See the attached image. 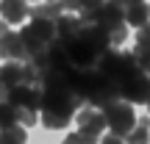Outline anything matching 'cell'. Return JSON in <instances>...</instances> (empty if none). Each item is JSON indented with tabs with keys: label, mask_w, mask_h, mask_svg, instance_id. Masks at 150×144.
Instances as JSON below:
<instances>
[{
	"label": "cell",
	"mask_w": 150,
	"mask_h": 144,
	"mask_svg": "<svg viewBox=\"0 0 150 144\" xmlns=\"http://www.w3.org/2000/svg\"><path fill=\"white\" fill-rule=\"evenodd\" d=\"M72 89H75V94L83 103H89L92 108H103V105H108V103L120 100L117 83L103 78L97 70H78V75H75V80H72Z\"/></svg>",
	"instance_id": "6da1fadb"
},
{
	"label": "cell",
	"mask_w": 150,
	"mask_h": 144,
	"mask_svg": "<svg viewBox=\"0 0 150 144\" xmlns=\"http://www.w3.org/2000/svg\"><path fill=\"white\" fill-rule=\"evenodd\" d=\"M95 64L100 67L97 72H100L103 78H108L111 83H122V80L139 75V67H136L134 53H111V50H106Z\"/></svg>",
	"instance_id": "7a4b0ae2"
},
{
	"label": "cell",
	"mask_w": 150,
	"mask_h": 144,
	"mask_svg": "<svg viewBox=\"0 0 150 144\" xmlns=\"http://www.w3.org/2000/svg\"><path fill=\"white\" fill-rule=\"evenodd\" d=\"M103 119H106V128L114 136H125L136 125V114L131 108V103H120V100L103 105Z\"/></svg>",
	"instance_id": "3957f363"
},
{
	"label": "cell",
	"mask_w": 150,
	"mask_h": 144,
	"mask_svg": "<svg viewBox=\"0 0 150 144\" xmlns=\"http://www.w3.org/2000/svg\"><path fill=\"white\" fill-rule=\"evenodd\" d=\"M106 130V119H103V111H95V108H78V136L83 139V144H100V133Z\"/></svg>",
	"instance_id": "277c9868"
},
{
	"label": "cell",
	"mask_w": 150,
	"mask_h": 144,
	"mask_svg": "<svg viewBox=\"0 0 150 144\" xmlns=\"http://www.w3.org/2000/svg\"><path fill=\"white\" fill-rule=\"evenodd\" d=\"M0 100L11 103V105L17 108H31V111H39V103H42V91L36 89V86H0Z\"/></svg>",
	"instance_id": "5b68a950"
},
{
	"label": "cell",
	"mask_w": 150,
	"mask_h": 144,
	"mask_svg": "<svg viewBox=\"0 0 150 144\" xmlns=\"http://www.w3.org/2000/svg\"><path fill=\"white\" fill-rule=\"evenodd\" d=\"M75 36L83 42V47L89 50L95 58H100V55L106 53L108 47H111V42H108V33L103 31L100 25H95V22H86V20H81V31L75 33Z\"/></svg>",
	"instance_id": "8992f818"
},
{
	"label": "cell",
	"mask_w": 150,
	"mask_h": 144,
	"mask_svg": "<svg viewBox=\"0 0 150 144\" xmlns=\"http://www.w3.org/2000/svg\"><path fill=\"white\" fill-rule=\"evenodd\" d=\"M59 47L64 50L67 61L75 67V70H92L95 67V55L89 53V50L83 47V42H81L78 36H67V39H59Z\"/></svg>",
	"instance_id": "52a82bcc"
},
{
	"label": "cell",
	"mask_w": 150,
	"mask_h": 144,
	"mask_svg": "<svg viewBox=\"0 0 150 144\" xmlns=\"http://www.w3.org/2000/svg\"><path fill=\"white\" fill-rule=\"evenodd\" d=\"M95 25H100L108 36L117 33V31H125V11H122V6H117L114 0L103 3L100 11L95 14Z\"/></svg>",
	"instance_id": "ba28073f"
},
{
	"label": "cell",
	"mask_w": 150,
	"mask_h": 144,
	"mask_svg": "<svg viewBox=\"0 0 150 144\" xmlns=\"http://www.w3.org/2000/svg\"><path fill=\"white\" fill-rule=\"evenodd\" d=\"M147 86H150V78L145 72H139L134 78L117 83V91H120V97H125V103L134 105V103H145L147 100Z\"/></svg>",
	"instance_id": "9c48e42d"
},
{
	"label": "cell",
	"mask_w": 150,
	"mask_h": 144,
	"mask_svg": "<svg viewBox=\"0 0 150 144\" xmlns=\"http://www.w3.org/2000/svg\"><path fill=\"white\" fill-rule=\"evenodd\" d=\"M0 55H3L6 61H25V47H22V39L20 33H6V36H0Z\"/></svg>",
	"instance_id": "30bf717a"
},
{
	"label": "cell",
	"mask_w": 150,
	"mask_h": 144,
	"mask_svg": "<svg viewBox=\"0 0 150 144\" xmlns=\"http://www.w3.org/2000/svg\"><path fill=\"white\" fill-rule=\"evenodd\" d=\"M0 14L8 25H14V22H22L28 17V6L25 0H0Z\"/></svg>",
	"instance_id": "8fae6325"
},
{
	"label": "cell",
	"mask_w": 150,
	"mask_h": 144,
	"mask_svg": "<svg viewBox=\"0 0 150 144\" xmlns=\"http://www.w3.org/2000/svg\"><path fill=\"white\" fill-rule=\"evenodd\" d=\"M28 17H31V20H50V22H56L61 17V6H59V0L36 3L33 8H28Z\"/></svg>",
	"instance_id": "7c38bea8"
},
{
	"label": "cell",
	"mask_w": 150,
	"mask_h": 144,
	"mask_svg": "<svg viewBox=\"0 0 150 144\" xmlns=\"http://www.w3.org/2000/svg\"><path fill=\"white\" fill-rule=\"evenodd\" d=\"M22 83V61H6L0 67V86H20Z\"/></svg>",
	"instance_id": "4fadbf2b"
},
{
	"label": "cell",
	"mask_w": 150,
	"mask_h": 144,
	"mask_svg": "<svg viewBox=\"0 0 150 144\" xmlns=\"http://www.w3.org/2000/svg\"><path fill=\"white\" fill-rule=\"evenodd\" d=\"M125 22H131V25H136V28L147 25V22H150V6L145 3V0L128 6V8H125Z\"/></svg>",
	"instance_id": "5bb4252c"
},
{
	"label": "cell",
	"mask_w": 150,
	"mask_h": 144,
	"mask_svg": "<svg viewBox=\"0 0 150 144\" xmlns=\"http://www.w3.org/2000/svg\"><path fill=\"white\" fill-rule=\"evenodd\" d=\"M20 39H22V47H25L28 61H31L33 55H39V53L45 50V44H47V42H42V39H39L36 33L31 31V28H22V31H20Z\"/></svg>",
	"instance_id": "9a60e30c"
},
{
	"label": "cell",
	"mask_w": 150,
	"mask_h": 144,
	"mask_svg": "<svg viewBox=\"0 0 150 144\" xmlns=\"http://www.w3.org/2000/svg\"><path fill=\"white\" fill-rule=\"evenodd\" d=\"M81 31V20L72 14H61L59 20H56V36L59 39H67V36H75V33Z\"/></svg>",
	"instance_id": "2e32d148"
},
{
	"label": "cell",
	"mask_w": 150,
	"mask_h": 144,
	"mask_svg": "<svg viewBox=\"0 0 150 144\" xmlns=\"http://www.w3.org/2000/svg\"><path fill=\"white\" fill-rule=\"evenodd\" d=\"M125 144H150V122L147 119H139L134 128L125 133Z\"/></svg>",
	"instance_id": "e0dca14e"
},
{
	"label": "cell",
	"mask_w": 150,
	"mask_h": 144,
	"mask_svg": "<svg viewBox=\"0 0 150 144\" xmlns=\"http://www.w3.org/2000/svg\"><path fill=\"white\" fill-rule=\"evenodd\" d=\"M28 28H31L42 42H53L56 39V22H50V20H33Z\"/></svg>",
	"instance_id": "ac0fdd59"
},
{
	"label": "cell",
	"mask_w": 150,
	"mask_h": 144,
	"mask_svg": "<svg viewBox=\"0 0 150 144\" xmlns=\"http://www.w3.org/2000/svg\"><path fill=\"white\" fill-rule=\"evenodd\" d=\"M28 133L22 125H11V128H3L0 130V144H25Z\"/></svg>",
	"instance_id": "d6986e66"
},
{
	"label": "cell",
	"mask_w": 150,
	"mask_h": 144,
	"mask_svg": "<svg viewBox=\"0 0 150 144\" xmlns=\"http://www.w3.org/2000/svg\"><path fill=\"white\" fill-rule=\"evenodd\" d=\"M17 111H20L17 105H11V103L0 100V130H3V128H11V125H17Z\"/></svg>",
	"instance_id": "ffe728a7"
},
{
	"label": "cell",
	"mask_w": 150,
	"mask_h": 144,
	"mask_svg": "<svg viewBox=\"0 0 150 144\" xmlns=\"http://www.w3.org/2000/svg\"><path fill=\"white\" fill-rule=\"evenodd\" d=\"M100 6H103V0H81V6H78V11H81V20H86V22H95V14L100 11Z\"/></svg>",
	"instance_id": "44dd1931"
},
{
	"label": "cell",
	"mask_w": 150,
	"mask_h": 144,
	"mask_svg": "<svg viewBox=\"0 0 150 144\" xmlns=\"http://www.w3.org/2000/svg\"><path fill=\"white\" fill-rule=\"evenodd\" d=\"M134 58H136V67H139V72H150V47H142V44H136L134 50Z\"/></svg>",
	"instance_id": "7402d4cb"
},
{
	"label": "cell",
	"mask_w": 150,
	"mask_h": 144,
	"mask_svg": "<svg viewBox=\"0 0 150 144\" xmlns=\"http://www.w3.org/2000/svg\"><path fill=\"white\" fill-rule=\"evenodd\" d=\"M17 125H22V128L36 125V111H31V108H20V111H17Z\"/></svg>",
	"instance_id": "603a6c76"
},
{
	"label": "cell",
	"mask_w": 150,
	"mask_h": 144,
	"mask_svg": "<svg viewBox=\"0 0 150 144\" xmlns=\"http://www.w3.org/2000/svg\"><path fill=\"white\" fill-rule=\"evenodd\" d=\"M136 44H142V47H150V22L139 28V33H136Z\"/></svg>",
	"instance_id": "cb8c5ba5"
},
{
	"label": "cell",
	"mask_w": 150,
	"mask_h": 144,
	"mask_svg": "<svg viewBox=\"0 0 150 144\" xmlns=\"http://www.w3.org/2000/svg\"><path fill=\"white\" fill-rule=\"evenodd\" d=\"M59 6H61V11H78L81 0H59Z\"/></svg>",
	"instance_id": "d4e9b609"
},
{
	"label": "cell",
	"mask_w": 150,
	"mask_h": 144,
	"mask_svg": "<svg viewBox=\"0 0 150 144\" xmlns=\"http://www.w3.org/2000/svg\"><path fill=\"white\" fill-rule=\"evenodd\" d=\"M100 144H122V136H114V133H108V136H103V141Z\"/></svg>",
	"instance_id": "484cf974"
},
{
	"label": "cell",
	"mask_w": 150,
	"mask_h": 144,
	"mask_svg": "<svg viewBox=\"0 0 150 144\" xmlns=\"http://www.w3.org/2000/svg\"><path fill=\"white\" fill-rule=\"evenodd\" d=\"M61 144H83V139H81L78 133H70V136H67V139L61 141Z\"/></svg>",
	"instance_id": "4316f807"
},
{
	"label": "cell",
	"mask_w": 150,
	"mask_h": 144,
	"mask_svg": "<svg viewBox=\"0 0 150 144\" xmlns=\"http://www.w3.org/2000/svg\"><path fill=\"white\" fill-rule=\"evenodd\" d=\"M117 6H122V8H128V6H134V3H142V0H114Z\"/></svg>",
	"instance_id": "83f0119b"
},
{
	"label": "cell",
	"mask_w": 150,
	"mask_h": 144,
	"mask_svg": "<svg viewBox=\"0 0 150 144\" xmlns=\"http://www.w3.org/2000/svg\"><path fill=\"white\" fill-rule=\"evenodd\" d=\"M8 31H11V25H8V22L3 20V22H0V36H6V33H8Z\"/></svg>",
	"instance_id": "f1b7e54d"
},
{
	"label": "cell",
	"mask_w": 150,
	"mask_h": 144,
	"mask_svg": "<svg viewBox=\"0 0 150 144\" xmlns=\"http://www.w3.org/2000/svg\"><path fill=\"white\" fill-rule=\"evenodd\" d=\"M145 103H150V86H147V100H145Z\"/></svg>",
	"instance_id": "f546056e"
}]
</instances>
